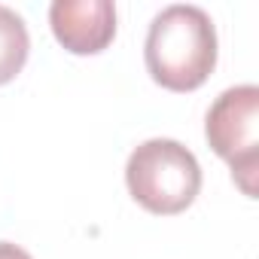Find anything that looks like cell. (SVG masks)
I'll use <instances>...</instances> for the list:
<instances>
[{
	"mask_svg": "<svg viewBox=\"0 0 259 259\" xmlns=\"http://www.w3.org/2000/svg\"><path fill=\"white\" fill-rule=\"evenodd\" d=\"M150 76L168 92H195L217 67V28L201 7H165L144 43Z\"/></svg>",
	"mask_w": 259,
	"mask_h": 259,
	"instance_id": "cell-1",
	"label": "cell"
},
{
	"mask_svg": "<svg viewBox=\"0 0 259 259\" xmlns=\"http://www.w3.org/2000/svg\"><path fill=\"white\" fill-rule=\"evenodd\" d=\"M125 183L141 207L150 213H183L198 189H201V168L198 159L171 138L144 141L125 165Z\"/></svg>",
	"mask_w": 259,
	"mask_h": 259,
	"instance_id": "cell-2",
	"label": "cell"
},
{
	"mask_svg": "<svg viewBox=\"0 0 259 259\" xmlns=\"http://www.w3.org/2000/svg\"><path fill=\"white\" fill-rule=\"evenodd\" d=\"M204 135L210 150L229 162L235 183L244 195L256 198L259 177V89L235 85L226 89L207 110Z\"/></svg>",
	"mask_w": 259,
	"mask_h": 259,
	"instance_id": "cell-3",
	"label": "cell"
},
{
	"mask_svg": "<svg viewBox=\"0 0 259 259\" xmlns=\"http://www.w3.org/2000/svg\"><path fill=\"white\" fill-rule=\"evenodd\" d=\"M49 25L67 52L95 55L116 37V7L110 0H55L49 7Z\"/></svg>",
	"mask_w": 259,
	"mask_h": 259,
	"instance_id": "cell-4",
	"label": "cell"
},
{
	"mask_svg": "<svg viewBox=\"0 0 259 259\" xmlns=\"http://www.w3.org/2000/svg\"><path fill=\"white\" fill-rule=\"evenodd\" d=\"M28 52H31V37L25 19L16 10L0 4V85L13 82L22 73Z\"/></svg>",
	"mask_w": 259,
	"mask_h": 259,
	"instance_id": "cell-5",
	"label": "cell"
},
{
	"mask_svg": "<svg viewBox=\"0 0 259 259\" xmlns=\"http://www.w3.org/2000/svg\"><path fill=\"white\" fill-rule=\"evenodd\" d=\"M0 259H31V253L10 244V241H0Z\"/></svg>",
	"mask_w": 259,
	"mask_h": 259,
	"instance_id": "cell-6",
	"label": "cell"
}]
</instances>
